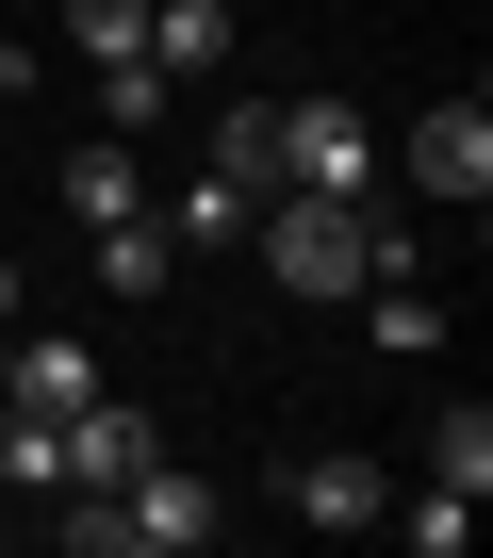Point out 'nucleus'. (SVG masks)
<instances>
[{
	"label": "nucleus",
	"mask_w": 493,
	"mask_h": 558,
	"mask_svg": "<svg viewBox=\"0 0 493 558\" xmlns=\"http://www.w3.org/2000/svg\"><path fill=\"white\" fill-rule=\"evenodd\" d=\"M246 246H264V279H280V296H313V313H346L362 279L428 263V246L395 230V197H264V214H246Z\"/></svg>",
	"instance_id": "f257e3e1"
},
{
	"label": "nucleus",
	"mask_w": 493,
	"mask_h": 558,
	"mask_svg": "<svg viewBox=\"0 0 493 558\" xmlns=\"http://www.w3.org/2000/svg\"><path fill=\"white\" fill-rule=\"evenodd\" d=\"M264 197H378V132L346 99H280V148H264Z\"/></svg>",
	"instance_id": "f03ea898"
},
{
	"label": "nucleus",
	"mask_w": 493,
	"mask_h": 558,
	"mask_svg": "<svg viewBox=\"0 0 493 558\" xmlns=\"http://www.w3.org/2000/svg\"><path fill=\"white\" fill-rule=\"evenodd\" d=\"M395 181H411V197H444V214H477V197H493V116H477V99H444V116H411V148H395Z\"/></svg>",
	"instance_id": "7ed1b4c3"
},
{
	"label": "nucleus",
	"mask_w": 493,
	"mask_h": 558,
	"mask_svg": "<svg viewBox=\"0 0 493 558\" xmlns=\"http://www.w3.org/2000/svg\"><path fill=\"white\" fill-rule=\"evenodd\" d=\"M148 460H165V427H148V411L99 378V395L67 411V476H50V493H116V476H148Z\"/></svg>",
	"instance_id": "20e7f679"
},
{
	"label": "nucleus",
	"mask_w": 493,
	"mask_h": 558,
	"mask_svg": "<svg viewBox=\"0 0 493 558\" xmlns=\"http://www.w3.org/2000/svg\"><path fill=\"white\" fill-rule=\"evenodd\" d=\"M280 509H297V525H313V542H362V525H378V509H395V476H378V460H346V444H329V460H297V476H280Z\"/></svg>",
	"instance_id": "39448f33"
},
{
	"label": "nucleus",
	"mask_w": 493,
	"mask_h": 558,
	"mask_svg": "<svg viewBox=\"0 0 493 558\" xmlns=\"http://www.w3.org/2000/svg\"><path fill=\"white\" fill-rule=\"evenodd\" d=\"M67 230H116V214H148V165H132V132H99V148H67Z\"/></svg>",
	"instance_id": "423d86ee"
},
{
	"label": "nucleus",
	"mask_w": 493,
	"mask_h": 558,
	"mask_svg": "<svg viewBox=\"0 0 493 558\" xmlns=\"http://www.w3.org/2000/svg\"><path fill=\"white\" fill-rule=\"evenodd\" d=\"M83 263H99V296H165V279H181V230L165 214H116V230H83Z\"/></svg>",
	"instance_id": "0eeeda50"
},
{
	"label": "nucleus",
	"mask_w": 493,
	"mask_h": 558,
	"mask_svg": "<svg viewBox=\"0 0 493 558\" xmlns=\"http://www.w3.org/2000/svg\"><path fill=\"white\" fill-rule=\"evenodd\" d=\"M148 66L165 83H214L230 66V0H148Z\"/></svg>",
	"instance_id": "6e6552de"
},
{
	"label": "nucleus",
	"mask_w": 493,
	"mask_h": 558,
	"mask_svg": "<svg viewBox=\"0 0 493 558\" xmlns=\"http://www.w3.org/2000/svg\"><path fill=\"white\" fill-rule=\"evenodd\" d=\"M148 214H165L181 246H246V214H264V197H246L230 165H197V181H181V197H148Z\"/></svg>",
	"instance_id": "1a4fd4ad"
},
{
	"label": "nucleus",
	"mask_w": 493,
	"mask_h": 558,
	"mask_svg": "<svg viewBox=\"0 0 493 558\" xmlns=\"http://www.w3.org/2000/svg\"><path fill=\"white\" fill-rule=\"evenodd\" d=\"M99 395V345H67V329H17V411H83Z\"/></svg>",
	"instance_id": "9d476101"
},
{
	"label": "nucleus",
	"mask_w": 493,
	"mask_h": 558,
	"mask_svg": "<svg viewBox=\"0 0 493 558\" xmlns=\"http://www.w3.org/2000/svg\"><path fill=\"white\" fill-rule=\"evenodd\" d=\"M428 476H444V493H493V411H477V395L428 427Z\"/></svg>",
	"instance_id": "9b49d317"
},
{
	"label": "nucleus",
	"mask_w": 493,
	"mask_h": 558,
	"mask_svg": "<svg viewBox=\"0 0 493 558\" xmlns=\"http://www.w3.org/2000/svg\"><path fill=\"white\" fill-rule=\"evenodd\" d=\"M264 148H280V99H214V165L264 197Z\"/></svg>",
	"instance_id": "f8f14e48"
},
{
	"label": "nucleus",
	"mask_w": 493,
	"mask_h": 558,
	"mask_svg": "<svg viewBox=\"0 0 493 558\" xmlns=\"http://www.w3.org/2000/svg\"><path fill=\"white\" fill-rule=\"evenodd\" d=\"M67 34H83V66H132L148 50V0H67Z\"/></svg>",
	"instance_id": "ddd939ff"
},
{
	"label": "nucleus",
	"mask_w": 493,
	"mask_h": 558,
	"mask_svg": "<svg viewBox=\"0 0 493 558\" xmlns=\"http://www.w3.org/2000/svg\"><path fill=\"white\" fill-rule=\"evenodd\" d=\"M378 525H411V558H460V542H477V493L428 476V509H378Z\"/></svg>",
	"instance_id": "4468645a"
},
{
	"label": "nucleus",
	"mask_w": 493,
	"mask_h": 558,
	"mask_svg": "<svg viewBox=\"0 0 493 558\" xmlns=\"http://www.w3.org/2000/svg\"><path fill=\"white\" fill-rule=\"evenodd\" d=\"M0 83H34V50H17V17H0Z\"/></svg>",
	"instance_id": "2eb2a0df"
}]
</instances>
